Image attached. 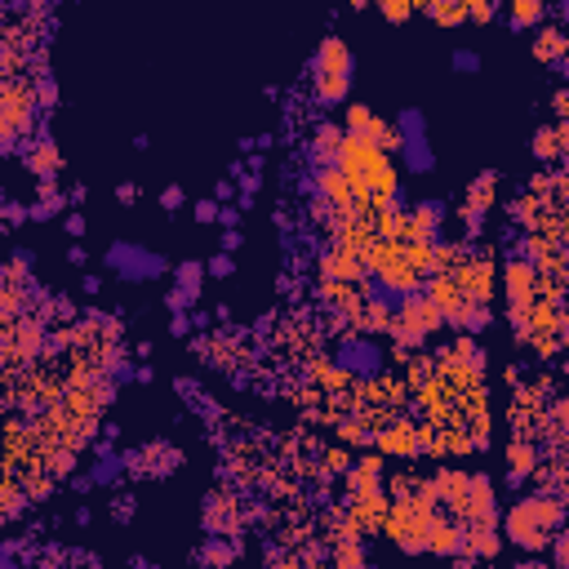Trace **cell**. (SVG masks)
<instances>
[{
    "label": "cell",
    "mask_w": 569,
    "mask_h": 569,
    "mask_svg": "<svg viewBox=\"0 0 569 569\" xmlns=\"http://www.w3.org/2000/svg\"><path fill=\"white\" fill-rule=\"evenodd\" d=\"M129 516H134V503L120 498V503H116V521H129Z\"/></svg>",
    "instance_id": "45"
},
{
    "label": "cell",
    "mask_w": 569,
    "mask_h": 569,
    "mask_svg": "<svg viewBox=\"0 0 569 569\" xmlns=\"http://www.w3.org/2000/svg\"><path fill=\"white\" fill-rule=\"evenodd\" d=\"M414 0H378V13L387 18V22H410L414 18Z\"/></svg>",
    "instance_id": "27"
},
{
    "label": "cell",
    "mask_w": 569,
    "mask_h": 569,
    "mask_svg": "<svg viewBox=\"0 0 569 569\" xmlns=\"http://www.w3.org/2000/svg\"><path fill=\"white\" fill-rule=\"evenodd\" d=\"M342 142H347V129L321 120V125L312 129V160H316V165H339Z\"/></svg>",
    "instance_id": "12"
},
{
    "label": "cell",
    "mask_w": 569,
    "mask_h": 569,
    "mask_svg": "<svg viewBox=\"0 0 569 569\" xmlns=\"http://www.w3.org/2000/svg\"><path fill=\"white\" fill-rule=\"evenodd\" d=\"M365 272H369L365 258L351 254V249H342V245H334V249L321 254V276H330V280H360Z\"/></svg>",
    "instance_id": "11"
},
{
    "label": "cell",
    "mask_w": 569,
    "mask_h": 569,
    "mask_svg": "<svg viewBox=\"0 0 569 569\" xmlns=\"http://www.w3.org/2000/svg\"><path fill=\"white\" fill-rule=\"evenodd\" d=\"M160 205H165V210H183V205H187V196H183V187H178V183H169V187L160 192Z\"/></svg>",
    "instance_id": "34"
},
{
    "label": "cell",
    "mask_w": 569,
    "mask_h": 569,
    "mask_svg": "<svg viewBox=\"0 0 569 569\" xmlns=\"http://www.w3.org/2000/svg\"><path fill=\"white\" fill-rule=\"evenodd\" d=\"M342 441H356V445H365V441H369V432H365L360 423H342Z\"/></svg>",
    "instance_id": "40"
},
{
    "label": "cell",
    "mask_w": 569,
    "mask_h": 569,
    "mask_svg": "<svg viewBox=\"0 0 569 569\" xmlns=\"http://www.w3.org/2000/svg\"><path fill=\"white\" fill-rule=\"evenodd\" d=\"M503 539L494 534V525H467V556H498Z\"/></svg>",
    "instance_id": "19"
},
{
    "label": "cell",
    "mask_w": 569,
    "mask_h": 569,
    "mask_svg": "<svg viewBox=\"0 0 569 569\" xmlns=\"http://www.w3.org/2000/svg\"><path fill=\"white\" fill-rule=\"evenodd\" d=\"M347 85H351V76H316L312 81V94H316L321 108H339L342 99H347Z\"/></svg>",
    "instance_id": "20"
},
{
    "label": "cell",
    "mask_w": 569,
    "mask_h": 569,
    "mask_svg": "<svg viewBox=\"0 0 569 569\" xmlns=\"http://www.w3.org/2000/svg\"><path fill=\"white\" fill-rule=\"evenodd\" d=\"M374 108H365V103H347L342 108V129L351 134V138H369V129H374Z\"/></svg>",
    "instance_id": "22"
},
{
    "label": "cell",
    "mask_w": 569,
    "mask_h": 569,
    "mask_svg": "<svg viewBox=\"0 0 569 569\" xmlns=\"http://www.w3.org/2000/svg\"><path fill=\"white\" fill-rule=\"evenodd\" d=\"M85 196H90V192H85V187H81V183H76V187H72V192H67V201H72V205H85Z\"/></svg>",
    "instance_id": "47"
},
{
    "label": "cell",
    "mask_w": 569,
    "mask_h": 569,
    "mask_svg": "<svg viewBox=\"0 0 569 569\" xmlns=\"http://www.w3.org/2000/svg\"><path fill=\"white\" fill-rule=\"evenodd\" d=\"M374 445H378L383 454L418 458L423 450H427V432H423V427H414V423H396V427H383V432H374Z\"/></svg>",
    "instance_id": "5"
},
{
    "label": "cell",
    "mask_w": 569,
    "mask_h": 569,
    "mask_svg": "<svg viewBox=\"0 0 569 569\" xmlns=\"http://www.w3.org/2000/svg\"><path fill=\"white\" fill-rule=\"evenodd\" d=\"M219 223H223V228H236V223H240V210H236V205H223Z\"/></svg>",
    "instance_id": "43"
},
{
    "label": "cell",
    "mask_w": 569,
    "mask_h": 569,
    "mask_svg": "<svg viewBox=\"0 0 569 569\" xmlns=\"http://www.w3.org/2000/svg\"><path fill=\"white\" fill-rule=\"evenodd\" d=\"M223 249H228V254H231V249H240V231H236V228H228V236H223Z\"/></svg>",
    "instance_id": "46"
},
{
    "label": "cell",
    "mask_w": 569,
    "mask_h": 569,
    "mask_svg": "<svg viewBox=\"0 0 569 569\" xmlns=\"http://www.w3.org/2000/svg\"><path fill=\"white\" fill-rule=\"evenodd\" d=\"M445 325V312L427 298V294H401V303H396V312H392V342L401 347V351H410V347H418V342H427L436 330Z\"/></svg>",
    "instance_id": "3"
},
{
    "label": "cell",
    "mask_w": 569,
    "mask_h": 569,
    "mask_svg": "<svg viewBox=\"0 0 569 569\" xmlns=\"http://www.w3.org/2000/svg\"><path fill=\"white\" fill-rule=\"evenodd\" d=\"M192 321H196V316H187V312H174V321H169V334H174V339H187V334H192Z\"/></svg>",
    "instance_id": "37"
},
{
    "label": "cell",
    "mask_w": 569,
    "mask_h": 569,
    "mask_svg": "<svg viewBox=\"0 0 569 569\" xmlns=\"http://www.w3.org/2000/svg\"><path fill=\"white\" fill-rule=\"evenodd\" d=\"M334 565H365V552H360L356 539H342L339 547H334Z\"/></svg>",
    "instance_id": "29"
},
{
    "label": "cell",
    "mask_w": 569,
    "mask_h": 569,
    "mask_svg": "<svg viewBox=\"0 0 569 569\" xmlns=\"http://www.w3.org/2000/svg\"><path fill=\"white\" fill-rule=\"evenodd\" d=\"M462 525H494L498 521V503H494V485L489 476H471L467 485V503H462Z\"/></svg>",
    "instance_id": "6"
},
{
    "label": "cell",
    "mask_w": 569,
    "mask_h": 569,
    "mask_svg": "<svg viewBox=\"0 0 569 569\" xmlns=\"http://www.w3.org/2000/svg\"><path fill=\"white\" fill-rule=\"evenodd\" d=\"M4 116H0V138H4V147L13 151L18 147V138L27 134V129H36V94H31V85H22V81H4Z\"/></svg>",
    "instance_id": "4"
},
{
    "label": "cell",
    "mask_w": 569,
    "mask_h": 569,
    "mask_svg": "<svg viewBox=\"0 0 569 569\" xmlns=\"http://www.w3.org/2000/svg\"><path fill=\"white\" fill-rule=\"evenodd\" d=\"M108 267L125 272V276H160V272H165V258L142 254V249H134V245H112V249H108Z\"/></svg>",
    "instance_id": "7"
},
{
    "label": "cell",
    "mask_w": 569,
    "mask_h": 569,
    "mask_svg": "<svg viewBox=\"0 0 569 569\" xmlns=\"http://www.w3.org/2000/svg\"><path fill=\"white\" fill-rule=\"evenodd\" d=\"M414 4H418V9H427V4H432V0H414Z\"/></svg>",
    "instance_id": "52"
},
{
    "label": "cell",
    "mask_w": 569,
    "mask_h": 569,
    "mask_svg": "<svg viewBox=\"0 0 569 569\" xmlns=\"http://www.w3.org/2000/svg\"><path fill=\"white\" fill-rule=\"evenodd\" d=\"M565 58H569V31H565V27L543 22V27H539V36H534V63L561 67Z\"/></svg>",
    "instance_id": "10"
},
{
    "label": "cell",
    "mask_w": 569,
    "mask_h": 569,
    "mask_svg": "<svg viewBox=\"0 0 569 569\" xmlns=\"http://www.w3.org/2000/svg\"><path fill=\"white\" fill-rule=\"evenodd\" d=\"M454 67H458V72H476V67H480V58H476L471 49H454Z\"/></svg>",
    "instance_id": "39"
},
{
    "label": "cell",
    "mask_w": 569,
    "mask_h": 569,
    "mask_svg": "<svg viewBox=\"0 0 569 569\" xmlns=\"http://www.w3.org/2000/svg\"><path fill=\"white\" fill-rule=\"evenodd\" d=\"M67 205H72V201L58 192V183H54V178H40V183H36V201H31L27 214H31L36 223H45V219H54V214L67 210Z\"/></svg>",
    "instance_id": "15"
},
{
    "label": "cell",
    "mask_w": 569,
    "mask_h": 569,
    "mask_svg": "<svg viewBox=\"0 0 569 569\" xmlns=\"http://www.w3.org/2000/svg\"><path fill=\"white\" fill-rule=\"evenodd\" d=\"M339 169L351 178L356 196H360V210H378L383 201L396 196V165H392V151L365 142V138H351L342 142Z\"/></svg>",
    "instance_id": "1"
},
{
    "label": "cell",
    "mask_w": 569,
    "mask_h": 569,
    "mask_svg": "<svg viewBox=\"0 0 569 569\" xmlns=\"http://www.w3.org/2000/svg\"><path fill=\"white\" fill-rule=\"evenodd\" d=\"M441 205L436 201H427V205H414L410 210V236L405 240H436V228H441Z\"/></svg>",
    "instance_id": "17"
},
{
    "label": "cell",
    "mask_w": 569,
    "mask_h": 569,
    "mask_svg": "<svg viewBox=\"0 0 569 569\" xmlns=\"http://www.w3.org/2000/svg\"><path fill=\"white\" fill-rule=\"evenodd\" d=\"M552 556H556V565H569V530L552 539Z\"/></svg>",
    "instance_id": "38"
},
{
    "label": "cell",
    "mask_w": 569,
    "mask_h": 569,
    "mask_svg": "<svg viewBox=\"0 0 569 569\" xmlns=\"http://www.w3.org/2000/svg\"><path fill=\"white\" fill-rule=\"evenodd\" d=\"M22 165L36 174V183L40 178H58V169H63V151H58V142H49V138H31L27 142V151H22Z\"/></svg>",
    "instance_id": "9"
},
{
    "label": "cell",
    "mask_w": 569,
    "mask_h": 569,
    "mask_svg": "<svg viewBox=\"0 0 569 569\" xmlns=\"http://www.w3.org/2000/svg\"><path fill=\"white\" fill-rule=\"evenodd\" d=\"M556 134H561V147H565V160H569V120H561V125H556Z\"/></svg>",
    "instance_id": "49"
},
{
    "label": "cell",
    "mask_w": 569,
    "mask_h": 569,
    "mask_svg": "<svg viewBox=\"0 0 569 569\" xmlns=\"http://www.w3.org/2000/svg\"><path fill=\"white\" fill-rule=\"evenodd\" d=\"M467 18L471 22H489L494 18V0H467Z\"/></svg>",
    "instance_id": "33"
},
{
    "label": "cell",
    "mask_w": 569,
    "mask_h": 569,
    "mask_svg": "<svg viewBox=\"0 0 569 569\" xmlns=\"http://www.w3.org/2000/svg\"><path fill=\"white\" fill-rule=\"evenodd\" d=\"M223 205L219 201H196V223H219Z\"/></svg>",
    "instance_id": "35"
},
{
    "label": "cell",
    "mask_w": 569,
    "mask_h": 569,
    "mask_svg": "<svg viewBox=\"0 0 569 569\" xmlns=\"http://www.w3.org/2000/svg\"><path fill=\"white\" fill-rule=\"evenodd\" d=\"M552 112L561 116V120H569V85H565V90H556V94H552Z\"/></svg>",
    "instance_id": "41"
},
{
    "label": "cell",
    "mask_w": 569,
    "mask_h": 569,
    "mask_svg": "<svg viewBox=\"0 0 569 569\" xmlns=\"http://www.w3.org/2000/svg\"><path fill=\"white\" fill-rule=\"evenodd\" d=\"M530 151L539 156V160H561L565 156V147H561V134H556V125H539L534 129V138H530Z\"/></svg>",
    "instance_id": "18"
},
{
    "label": "cell",
    "mask_w": 569,
    "mask_h": 569,
    "mask_svg": "<svg viewBox=\"0 0 569 569\" xmlns=\"http://www.w3.org/2000/svg\"><path fill=\"white\" fill-rule=\"evenodd\" d=\"M205 267H210V276H219V280H228V276H231V267H236V263H231V254H228V249H223V254H214V258H210Z\"/></svg>",
    "instance_id": "32"
},
{
    "label": "cell",
    "mask_w": 569,
    "mask_h": 569,
    "mask_svg": "<svg viewBox=\"0 0 569 569\" xmlns=\"http://www.w3.org/2000/svg\"><path fill=\"white\" fill-rule=\"evenodd\" d=\"M561 67H565V76H569V58H565V63H561Z\"/></svg>",
    "instance_id": "53"
},
{
    "label": "cell",
    "mask_w": 569,
    "mask_h": 569,
    "mask_svg": "<svg viewBox=\"0 0 569 569\" xmlns=\"http://www.w3.org/2000/svg\"><path fill=\"white\" fill-rule=\"evenodd\" d=\"M67 231H72V236H85V219H81V214H67Z\"/></svg>",
    "instance_id": "44"
},
{
    "label": "cell",
    "mask_w": 569,
    "mask_h": 569,
    "mask_svg": "<svg viewBox=\"0 0 569 569\" xmlns=\"http://www.w3.org/2000/svg\"><path fill=\"white\" fill-rule=\"evenodd\" d=\"M561 525H565V498L552 494V489L512 503V507H507V521H503L507 539H512L516 547H525V552H547Z\"/></svg>",
    "instance_id": "2"
},
{
    "label": "cell",
    "mask_w": 569,
    "mask_h": 569,
    "mask_svg": "<svg viewBox=\"0 0 569 569\" xmlns=\"http://www.w3.org/2000/svg\"><path fill=\"white\" fill-rule=\"evenodd\" d=\"M427 13H432V22H441V27H458V22L467 18V0H432Z\"/></svg>",
    "instance_id": "25"
},
{
    "label": "cell",
    "mask_w": 569,
    "mask_h": 569,
    "mask_svg": "<svg viewBox=\"0 0 569 569\" xmlns=\"http://www.w3.org/2000/svg\"><path fill=\"white\" fill-rule=\"evenodd\" d=\"M231 556H236V547H223V543H210V547L201 552V561H205V565H228Z\"/></svg>",
    "instance_id": "31"
},
{
    "label": "cell",
    "mask_w": 569,
    "mask_h": 569,
    "mask_svg": "<svg viewBox=\"0 0 569 569\" xmlns=\"http://www.w3.org/2000/svg\"><path fill=\"white\" fill-rule=\"evenodd\" d=\"M321 471H325V476H347V471H351V458H347V450H339V445H334V450H325V458H321Z\"/></svg>",
    "instance_id": "28"
},
{
    "label": "cell",
    "mask_w": 569,
    "mask_h": 569,
    "mask_svg": "<svg viewBox=\"0 0 569 569\" xmlns=\"http://www.w3.org/2000/svg\"><path fill=\"white\" fill-rule=\"evenodd\" d=\"M205 530H210V539H223V534H236V503H231L228 494H210V503H205Z\"/></svg>",
    "instance_id": "14"
},
{
    "label": "cell",
    "mask_w": 569,
    "mask_h": 569,
    "mask_svg": "<svg viewBox=\"0 0 569 569\" xmlns=\"http://www.w3.org/2000/svg\"><path fill=\"white\" fill-rule=\"evenodd\" d=\"M507 476H512V485H521V480H530L543 462H539V445L534 441H525V436H516L512 445H507Z\"/></svg>",
    "instance_id": "13"
},
{
    "label": "cell",
    "mask_w": 569,
    "mask_h": 569,
    "mask_svg": "<svg viewBox=\"0 0 569 569\" xmlns=\"http://www.w3.org/2000/svg\"><path fill=\"white\" fill-rule=\"evenodd\" d=\"M81 285H85V294H99V289H103V280H99V276H85Z\"/></svg>",
    "instance_id": "50"
},
{
    "label": "cell",
    "mask_w": 569,
    "mask_h": 569,
    "mask_svg": "<svg viewBox=\"0 0 569 569\" xmlns=\"http://www.w3.org/2000/svg\"><path fill=\"white\" fill-rule=\"evenodd\" d=\"M347 4H356V9H365V4H378V0H347Z\"/></svg>",
    "instance_id": "51"
},
{
    "label": "cell",
    "mask_w": 569,
    "mask_h": 569,
    "mask_svg": "<svg viewBox=\"0 0 569 569\" xmlns=\"http://www.w3.org/2000/svg\"><path fill=\"white\" fill-rule=\"evenodd\" d=\"M494 201H498V174H494V169H485V174L467 187L462 205H467V210H476V214H489V210H494Z\"/></svg>",
    "instance_id": "16"
},
{
    "label": "cell",
    "mask_w": 569,
    "mask_h": 569,
    "mask_svg": "<svg viewBox=\"0 0 569 569\" xmlns=\"http://www.w3.org/2000/svg\"><path fill=\"white\" fill-rule=\"evenodd\" d=\"M507 18H512V27H543L547 4L543 0H512L507 4Z\"/></svg>",
    "instance_id": "21"
},
{
    "label": "cell",
    "mask_w": 569,
    "mask_h": 569,
    "mask_svg": "<svg viewBox=\"0 0 569 569\" xmlns=\"http://www.w3.org/2000/svg\"><path fill=\"white\" fill-rule=\"evenodd\" d=\"M116 462H120V458H116V454H108V450H103V458H99V467H94V480H112L116 471H120Z\"/></svg>",
    "instance_id": "36"
},
{
    "label": "cell",
    "mask_w": 569,
    "mask_h": 569,
    "mask_svg": "<svg viewBox=\"0 0 569 569\" xmlns=\"http://www.w3.org/2000/svg\"><path fill=\"white\" fill-rule=\"evenodd\" d=\"M31 94H36L40 108H54V103H58V85H54L49 76H36V81H31Z\"/></svg>",
    "instance_id": "30"
},
{
    "label": "cell",
    "mask_w": 569,
    "mask_h": 569,
    "mask_svg": "<svg viewBox=\"0 0 569 569\" xmlns=\"http://www.w3.org/2000/svg\"><path fill=\"white\" fill-rule=\"evenodd\" d=\"M316 76H351V49H347V40H339V36L321 40V49L312 54V81Z\"/></svg>",
    "instance_id": "8"
},
{
    "label": "cell",
    "mask_w": 569,
    "mask_h": 569,
    "mask_svg": "<svg viewBox=\"0 0 569 569\" xmlns=\"http://www.w3.org/2000/svg\"><path fill=\"white\" fill-rule=\"evenodd\" d=\"M116 201H120V205H134V201H138V183H120V187H116Z\"/></svg>",
    "instance_id": "42"
},
{
    "label": "cell",
    "mask_w": 569,
    "mask_h": 569,
    "mask_svg": "<svg viewBox=\"0 0 569 569\" xmlns=\"http://www.w3.org/2000/svg\"><path fill=\"white\" fill-rule=\"evenodd\" d=\"M205 276H210V267H205V263H192V258H187V263H178V272H174L178 289H187L192 298H201V280H205Z\"/></svg>",
    "instance_id": "24"
},
{
    "label": "cell",
    "mask_w": 569,
    "mask_h": 569,
    "mask_svg": "<svg viewBox=\"0 0 569 569\" xmlns=\"http://www.w3.org/2000/svg\"><path fill=\"white\" fill-rule=\"evenodd\" d=\"M396 129H401L405 138H423V134H427V120H423L418 108H405V112L396 116Z\"/></svg>",
    "instance_id": "26"
},
{
    "label": "cell",
    "mask_w": 569,
    "mask_h": 569,
    "mask_svg": "<svg viewBox=\"0 0 569 569\" xmlns=\"http://www.w3.org/2000/svg\"><path fill=\"white\" fill-rule=\"evenodd\" d=\"M134 378H138V383H151V378H156V369H151V365H138V369H134Z\"/></svg>",
    "instance_id": "48"
},
{
    "label": "cell",
    "mask_w": 569,
    "mask_h": 569,
    "mask_svg": "<svg viewBox=\"0 0 569 569\" xmlns=\"http://www.w3.org/2000/svg\"><path fill=\"white\" fill-rule=\"evenodd\" d=\"M401 156H405V165H410L414 174H427V169L436 165V156H432V147H427V134H423V138H405Z\"/></svg>",
    "instance_id": "23"
},
{
    "label": "cell",
    "mask_w": 569,
    "mask_h": 569,
    "mask_svg": "<svg viewBox=\"0 0 569 569\" xmlns=\"http://www.w3.org/2000/svg\"><path fill=\"white\" fill-rule=\"evenodd\" d=\"M565 374H569V365H565Z\"/></svg>",
    "instance_id": "54"
}]
</instances>
